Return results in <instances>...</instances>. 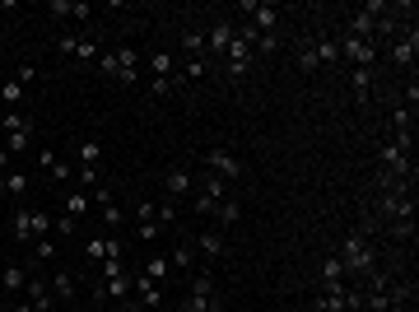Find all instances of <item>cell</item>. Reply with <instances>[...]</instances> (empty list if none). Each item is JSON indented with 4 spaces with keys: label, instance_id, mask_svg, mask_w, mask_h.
<instances>
[{
    "label": "cell",
    "instance_id": "cell-46",
    "mask_svg": "<svg viewBox=\"0 0 419 312\" xmlns=\"http://www.w3.org/2000/svg\"><path fill=\"white\" fill-rule=\"evenodd\" d=\"M98 70H103V75H117V52H103L98 56Z\"/></svg>",
    "mask_w": 419,
    "mask_h": 312
},
{
    "label": "cell",
    "instance_id": "cell-23",
    "mask_svg": "<svg viewBox=\"0 0 419 312\" xmlns=\"http://www.w3.org/2000/svg\"><path fill=\"white\" fill-rule=\"evenodd\" d=\"M47 284H52V299L56 303H70V299H75V275H66V270L47 275Z\"/></svg>",
    "mask_w": 419,
    "mask_h": 312
},
{
    "label": "cell",
    "instance_id": "cell-32",
    "mask_svg": "<svg viewBox=\"0 0 419 312\" xmlns=\"http://www.w3.org/2000/svg\"><path fill=\"white\" fill-rule=\"evenodd\" d=\"M196 191L210 196V201H224V196H229V191H224V178H214V173H205V178L196 182Z\"/></svg>",
    "mask_w": 419,
    "mask_h": 312
},
{
    "label": "cell",
    "instance_id": "cell-4",
    "mask_svg": "<svg viewBox=\"0 0 419 312\" xmlns=\"http://www.w3.org/2000/svg\"><path fill=\"white\" fill-rule=\"evenodd\" d=\"M200 163H205L214 178H224V182H238V178H243V158L229 154V149H205V158H200Z\"/></svg>",
    "mask_w": 419,
    "mask_h": 312
},
{
    "label": "cell",
    "instance_id": "cell-2",
    "mask_svg": "<svg viewBox=\"0 0 419 312\" xmlns=\"http://www.w3.org/2000/svg\"><path fill=\"white\" fill-rule=\"evenodd\" d=\"M335 257L345 261V275H368L373 270V247L364 243V233H345Z\"/></svg>",
    "mask_w": 419,
    "mask_h": 312
},
{
    "label": "cell",
    "instance_id": "cell-31",
    "mask_svg": "<svg viewBox=\"0 0 419 312\" xmlns=\"http://www.w3.org/2000/svg\"><path fill=\"white\" fill-rule=\"evenodd\" d=\"M312 52H317L321 66H335V61H340V52H335V37H312Z\"/></svg>",
    "mask_w": 419,
    "mask_h": 312
},
{
    "label": "cell",
    "instance_id": "cell-26",
    "mask_svg": "<svg viewBox=\"0 0 419 312\" xmlns=\"http://www.w3.org/2000/svg\"><path fill=\"white\" fill-rule=\"evenodd\" d=\"M168 266H173V270H191V266H196V247H191V243H177L173 252H168Z\"/></svg>",
    "mask_w": 419,
    "mask_h": 312
},
{
    "label": "cell",
    "instance_id": "cell-19",
    "mask_svg": "<svg viewBox=\"0 0 419 312\" xmlns=\"http://www.w3.org/2000/svg\"><path fill=\"white\" fill-rule=\"evenodd\" d=\"M224 303H219V294H196V289H187V299L177 303V312H219Z\"/></svg>",
    "mask_w": 419,
    "mask_h": 312
},
{
    "label": "cell",
    "instance_id": "cell-41",
    "mask_svg": "<svg viewBox=\"0 0 419 312\" xmlns=\"http://www.w3.org/2000/svg\"><path fill=\"white\" fill-rule=\"evenodd\" d=\"M52 233L70 238V233H75V219H70V214H56V219H52Z\"/></svg>",
    "mask_w": 419,
    "mask_h": 312
},
{
    "label": "cell",
    "instance_id": "cell-12",
    "mask_svg": "<svg viewBox=\"0 0 419 312\" xmlns=\"http://www.w3.org/2000/svg\"><path fill=\"white\" fill-rule=\"evenodd\" d=\"M135 299L144 303V312H163L168 308L163 284H154V279H144V275H135Z\"/></svg>",
    "mask_w": 419,
    "mask_h": 312
},
{
    "label": "cell",
    "instance_id": "cell-1",
    "mask_svg": "<svg viewBox=\"0 0 419 312\" xmlns=\"http://www.w3.org/2000/svg\"><path fill=\"white\" fill-rule=\"evenodd\" d=\"M0 131H5V149H10V154H28V145H33V117L23 108L5 112V117H0Z\"/></svg>",
    "mask_w": 419,
    "mask_h": 312
},
{
    "label": "cell",
    "instance_id": "cell-22",
    "mask_svg": "<svg viewBox=\"0 0 419 312\" xmlns=\"http://www.w3.org/2000/svg\"><path fill=\"white\" fill-rule=\"evenodd\" d=\"M10 233L19 238V243H33V210H28V205H19V210L10 214Z\"/></svg>",
    "mask_w": 419,
    "mask_h": 312
},
{
    "label": "cell",
    "instance_id": "cell-13",
    "mask_svg": "<svg viewBox=\"0 0 419 312\" xmlns=\"http://www.w3.org/2000/svg\"><path fill=\"white\" fill-rule=\"evenodd\" d=\"M196 257H205V261H224L229 257V243H224V233H214V229H210V233H196Z\"/></svg>",
    "mask_w": 419,
    "mask_h": 312
},
{
    "label": "cell",
    "instance_id": "cell-3",
    "mask_svg": "<svg viewBox=\"0 0 419 312\" xmlns=\"http://www.w3.org/2000/svg\"><path fill=\"white\" fill-rule=\"evenodd\" d=\"M335 52H340V61H350V70L354 66H364V70H373L377 66V47L373 42H359V37H335Z\"/></svg>",
    "mask_w": 419,
    "mask_h": 312
},
{
    "label": "cell",
    "instance_id": "cell-40",
    "mask_svg": "<svg viewBox=\"0 0 419 312\" xmlns=\"http://www.w3.org/2000/svg\"><path fill=\"white\" fill-rule=\"evenodd\" d=\"M47 233H52V214L38 205V210H33V238H47Z\"/></svg>",
    "mask_w": 419,
    "mask_h": 312
},
{
    "label": "cell",
    "instance_id": "cell-53",
    "mask_svg": "<svg viewBox=\"0 0 419 312\" xmlns=\"http://www.w3.org/2000/svg\"><path fill=\"white\" fill-rule=\"evenodd\" d=\"M340 312H359V308H350V303H345V308H340Z\"/></svg>",
    "mask_w": 419,
    "mask_h": 312
},
{
    "label": "cell",
    "instance_id": "cell-8",
    "mask_svg": "<svg viewBox=\"0 0 419 312\" xmlns=\"http://www.w3.org/2000/svg\"><path fill=\"white\" fill-rule=\"evenodd\" d=\"M233 37H238V28H233V19L224 14V19H214V23L205 28V52H210V56H224Z\"/></svg>",
    "mask_w": 419,
    "mask_h": 312
},
{
    "label": "cell",
    "instance_id": "cell-35",
    "mask_svg": "<svg viewBox=\"0 0 419 312\" xmlns=\"http://www.w3.org/2000/svg\"><path fill=\"white\" fill-rule=\"evenodd\" d=\"M154 219H159V229L168 233V229L177 224V205H173V201H154Z\"/></svg>",
    "mask_w": 419,
    "mask_h": 312
},
{
    "label": "cell",
    "instance_id": "cell-15",
    "mask_svg": "<svg viewBox=\"0 0 419 312\" xmlns=\"http://www.w3.org/2000/svg\"><path fill=\"white\" fill-rule=\"evenodd\" d=\"M117 79H122V84H135V79H140V52H135V47H117Z\"/></svg>",
    "mask_w": 419,
    "mask_h": 312
},
{
    "label": "cell",
    "instance_id": "cell-7",
    "mask_svg": "<svg viewBox=\"0 0 419 312\" xmlns=\"http://www.w3.org/2000/svg\"><path fill=\"white\" fill-rule=\"evenodd\" d=\"M84 257L98 261V266H103V261H126V243H122V238H88Z\"/></svg>",
    "mask_w": 419,
    "mask_h": 312
},
{
    "label": "cell",
    "instance_id": "cell-16",
    "mask_svg": "<svg viewBox=\"0 0 419 312\" xmlns=\"http://www.w3.org/2000/svg\"><path fill=\"white\" fill-rule=\"evenodd\" d=\"M61 52H66V56H75V61H98V56H103V47L93 42V37H61Z\"/></svg>",
    "mask_w": 419,
    "mask_h": 312
},
{
    "label": "cell",
    "instance_id": "cell-44",
    "mask_svg": "<svg viewBox=\"0 0 419 312\" xmlns=\"http://www.w3.org/2000/svg\"><path fill=\"white\" fill-rule=\"evenodd\" d=\"M252 75V61H229V79H247Z\"/></svg>",
    "mask_w": 419,
    "mask_h": 312
},
{
    "label": "cell",
    "instance_id": "cell-36",
    "mask_svg": "<svg viewBox=\"0 0 419 312\" xmlns=\"http://www.w3.org/2000/svg\"><path fill=\"white\" fill-rule=\"evenodd\" d=\"M386 233L396 238V243H410V238H415V219H391V224H386Z\"/></svg>",
    "mask_w": 419,
    "mask_h": 312
},
{
    "label": "cell",
    "instance_id": "cell-24",
    "mask_svg": "<svg viewBox=\"0 0 419 312\" xmlns=\"http://www.w3.org/2000/svg\"><path fill=\"white\" fill-rule=\"evenodd\" d=\"M214 219H219L224 229H233V224H243V201H233V196H224V201L214 205Z\"/></svg>",
    "mask_w": 419,
    "mask_h": 312
},
{
    "label": "cell",
    "instance_id": "cell-37",
    "mask_svg": "<svg viewBox=\"0 0 419 312\" xmlns=\"http://www.w3.org/2000/svg\"><path fill=\"white\" fill-rule=\"evenodd\" d=\"M98 210H103V224H108L112 233H117V229H122V219H126V214H122V205H117V201H108V205H98Z\"/></svg>",
    "mask_w": 419,
    "mask_h": 312
},
{
    "label": "cell",
    "instance_id": "cell-29",
    "mask_svg": "<svg viewBox=\"0 0 419 312\" xmlns=\"http://www.w3.org/2000/svg\"><path fill=\"white\" fill-rule=\"evenodd\" d=\"M23 93H28V89H23L19 79H5V84H0V103H5V112H10V108H23Z\"/></svg>",
    "mask_w": 419,
    "mask_h": 312
},
{
    "label": "cell",
    "instance_id": "cell-52",
    "mask_svg": "<svg viewBox=\"0 0 419 312\" xmlns=\"http://www.w3.org/2000/svg\"><path fill=\"white\" fill-rule=\"evenodd\" d=\"M84 312H103V308H98V303H93V308H84Z\"/></svg>",
    "mask_w": 419,
    "mask_h": 312
},
{
    "label": "cell",
    "instance_id": "cell-48",
    "mask_svg": "<svg viewBox=\"0 0 419 312\" xmlns=\"http://www.w3.org/2000/svg\"><path fill=\"white\" fill-rule=\"evenodd\" d=\"M56 158H61V154H56V149H52V145H42V149H38V163H42V168H52V163H56Z\"/></svg>",
    "mask_w": 419,
    "mask_h": 312
},
{
    "label": "cell",
    "instance_id": "cell-25",
    "mask_svg": "<svg viewBox=\"0 0 419 312\" xmlns=\"http://www.w3.org/2000/svg\"><path fill=\"white\" fill-rule=\"evenodd\" d=\"M98 163H103V140L98 135L79 140V168H98Z\"/></svg>",
    "mask_w": 419,
    "mask_h": 312
},
{
    "label": "cell",
    "instance_id": "cell-47",
    "mask_svg": "<svg viewBox=\"0 0 419 312\" xmlns=\"http://www.w3.org/2000/svg\"><path fill=\"white\" fill-rule=\"evenodd\" d=\"M47 173H52V178H56V182H70V163H61V158H56V163H52V168H47Z\"/></svg>",
    "mask_w": 419,
    "mask_h": 312
},
{
    "label": "cell",
    "instance_id": "cell-30",
    "mask_svg": "<svg viewBox=\"0 0 419 312\" xmlns=\"http://www.w3.org/2000/svg\"><path fill=\"white\" fill-rule=\"evenodd\" d=\"M350 89H354V98H368V89H373V70L354 66L350 70Z\"/></svg>",
    "mask_w": 419,
    "mask_h": 312
},
{
    "label": "cell",
    "instance_id": "cell-55",
    "mask_svg": "<svg viewBox=\"0 0 419 312\" xmlns=\"http://www.w3.org/2000/svg\"><path fill=\"white\" fill-rule=\"evenodd\" d=\"M219 312H224V308H219Z\"/></svg>",
    "mask_w": 419,
    "mask_h": 312
},
{
    "label": "cell",
    "instance_id": "cell-49",
    "mask_svg": "<svg viewBox=\"0 0 419 312\" xmlns=\"http://www.w3.org/2000/svg\"><path fill=\"white\" fill-rule=\"evenodd\" d=\"M117 312H144V303L131 294V299H122V303H117Z\"/></svg>",
    "mask_w": 419,
    "mask_h": 312
},
{
    "label": "cell",
    "instance_id": "cell-17",
    "mask_svg": "<svg viewBox=\"0 0 419 312\" xmlns=\"http://www.w3.org/2000/svg\"><path fill=\"white\" fill-rule=\"evenodd\" d=\"M88 210H93V196H88V191L70 187L66 196H61V214H70V219H79V214H88Z\"/></svg>",
    "mask_w": 419,
    "mask_h": 312
},
{
    "label": "cell",
    "instance_id": "cell-34",
    "mask_svg": "<svg viewBox=\"0 0 419 312\" xmlns=\"http://www.w3.org/2000/svg\"><path fill=\"white\" fill-rule=\"evenodd\" d=\"M0 284H5V289H14V294H23V284H28V270H23V266H5Z\"/></svg>",
    "mask_w": 419,
    "mask_h": 312
},
{
    "label": "cell",
    "instance_id": "cell-39",
    "mask_svg": "<svg viewBox=\"0 0 419 312\" xmlns=\"http://www.w3.org/2000/svg\"><path fill=\"white\" fill-rule=\"evenodd\" d=\"M391 131H415V112L396 108V112H391Z\"/></svg>",
    "mask_w": 419,
    "mask_h": 312
},
{
    "label": "cell",
    "instance_id": "cell-33",
    "mask_svg": "<svg viewBox=\"0 0 419 312\" xmlns=\"http://www.w3.org/2000/svg\"><path fill=\"white\" fill-rule=\"evenodd\" d=\"M168 275H173V266H168V257H149V261H144V279H154V284H163Z\"/></svg>",
    "mask_w": 419,
    "mask_h": 312
},
{
    "label": "cell",
    "instance_id": "cell-18",
    "mask_svg": "<svg viewBox=\"0 0 419 312\" xmlns=\"http://www.w3.org/2000/svg\"><path fill=\"white\" fill-rule=\"evenodd\" d=\"M47 14H52V19H88V5L84 0H47Z\"/></svg>",
    "mask_w": 419,
    "mask_h": 312
},
{
    "label": "cell",
    "instance_id": "cell-27",
    "mask_svg": "<svg viewBox=\"0 0 419 312\" xmlns=\"http://www.w3.org/2000/svg\"><path fill=\"white\" fill-rule=\"evenodd\" d=\"M294 56H298V70H303V75H317V70H321L317 52H312V37H308V42H298V47H294Z\"/></svg>",
    "mask_w": 419,
    "mask_h": 312
},
{
    "label": "cell",
    "instance_id": "cell-51",
    "mask_svg": "<svg viewBox=\"0 0 419 312\" xmlns=\"http://www.w3.org/2000/svg\"><path fill=\"white\" fill-rule=\"evenodd\" d=\"M10 312H38V308H33V303H28V299H19V303H14Z\"/></svg>",
    "mask_w": 419,
    "mask_h": 312
},
{
    "label": "cell",
    "instance_id": "cell-9",
    "mask_svg": "<svg viewBox=\"0 0 419 312\" xmlns=\"http://www.w3.org/2000/svg\"><path fill=\"white\" fill-rule=\"evenodd\" d=\"M238 10L252 14V28H256V33H280V10H275V5H256V0H243Z\"/></svg>",
    "mask_w": 419,
    "mask_h": 312
},
{
    "label": "cell",
    "instance_id": "cell-5",
    "mask_svg": "<svg viewBox=\"0 0 419 312\" xmlns=\"http://www.w3.org/2000/svg\"><path fill=\"white\" fill-rule=\"evenodd\" d=\"M377 163H382V178H415V158L401 154L391 140H386L382 149H377Z\"/></svg>",
    "mask_w": 419,
    "mask_h": 312
},
{
    "label": "cell",
    "instance_id": "cell-6",
    "mask_svg": "<svg viewBox=\"0 0 419 312\" xmlns=\"http://www.w3.org/2000/svg\"><path fill=\"white\" fill-rule=\"evenodd\" d=\"M196 191V178H191V168H168L163 173V201H182V196H191Z\"/></svg>",
    "mask_w": 419,
    "mask_h": 312
},
{
    "label": "cell",
    "instance_id": "cell-11",
    "mask_svg": "<svg viewBox=\"0 0 419 312\" xmlns=\"http://www.w3.org/2000/svg\"><path fill=\"white\" fill-rule=\"evenodd\" d=\"M135 238H144V243L163 238V229H159V219H154V201H140V205H135Z\"/></svg>",
    "mask_w": 419,
    "mask_h": 312
},
{
    "label": "cell",
    "instance_id": "cell-54",
    "mask_svg": "<svg viewBox=\"0 0 419 312\" xmlns=\"http://www.w3.org/2000/svg\"><path fill=\"white\" fill-rule=\"evenodd\" d=\"M0 210H5V196H0Z\"/></svg>",
    "mask_w": 419,
    "mask_h": 312
},
{
    "label": "cell",
    "instance_id": "cell-10",
    "mask_svg": "<svg viewBox=\"0 0 419 312\" xmlns=\"http://www.w3.org/2000/svg\"><path fill=\"white\" fill-rule=\"evenodd\" d=\"M23 299L33 303L38 312H52L56 299H52V284H47V275H28V284H23Z\"/></svg>",
    "mask_w": 419,
    "mask_h": 312
},
{
    "label": "cell",
    "instance_id": "cell-28",
    "mask_svg": "<svg viewBox=\"0 0 419 312\" xmlns=\"http://www.w3.org/2000/svg\"><path fill=\"white\" fill-rule=\"evenodd\" d=\"M149 70H154V79H168V75H177V61H173V52H149Z\"/></svg>",
    "mask_w": 419,
    "mask_h": 312
},
{
    "label": "cell",
    "instance_id": "cell-20",
    "mask_svg": "<svg viewBox=\"0 0 419 312\" xmlns=\"http://www.w3.org/2000/svg\"><path fill=\"white\" fill-rule=\"evenodd\" d=\"M321 279H326V294H340L345 289V261L335 257V252L321 261Z\"/></svg>",
    "mask_w": 419,
    "mask_h": 312
},
{
    "label": "cell",
    "instance_id": "cell-42",
    "mask_svg": "<svg viewBox=\"0 0 419 312\" xmlns=\"http://www.w3.org/2000/svg\"><path fill=\"white\" fill-rule=\"evenodd\" d=\"M14 79H19L23 89H28V84H33V79H38V66H33V61H23V66L14 70Z\"/></svg>",
    "mask_w": 419,
    "mask_h": 312
},
{
    "label": "cell",
    "instance_id": "cell-43",
    "mask_svg": "<svg viewBox=\"0 0 419 312\" xmlns=\"http://www.w3.org/2000/svg\"><path fill=\"white\" fill-rule=\"evenodd\" d=\"M38 243V261H56V243L52 238H33Z\"/></svg>",
    "mask_w": 419,
    "mask_h": 312
},
{
    "label": "cell",
    "instance_id": "cell-21",
    "mask_svg": "<svg viewBox=\"0 0 419 312\" xmlns=\"http://www.w3.org/2000/svg\"><path fill=\"white\" fill-rule=\"evenodd\" d=\"M182 52H187V61H210V52H205V28H187V33H182Z\"/></svg>",
    "mask_w": 419,
    "mask_h": 312
},
{
    "label": "cell",
    "instance_id": "cell-45",
    "mask_svg": "<svg viewBox=\"0 0 419 312\" xmlns=\"http://www.w3.org/2000/svg\"><path fill=\"white\" fill-rule=\"evenodd\" d=\"M214 205H219V201H210V196H200V191H196V201H191V210H196V214H214Z\"/></svg>",
    "mask_w": 419,
    "mask_h": 312
},
{
    "label": "cell",
    "instance_id": "cell-50",
    "mask_svg": "<svg viewBox=\"0 0 419 312\" xmlns=\"http://www.w3.org/2000/svg\"><path fill=\"white\" fill-rule=\"evenodd\" d=\"M10 163H14V154H10L5 145H0V173H10Z\"/></svg>",
    "mask_w": 419,
    "mask_h": 312
},
{
    "label": "cell",
    "instance_id": "cell-38",
    "mask_svg": "<svg viewBox=\"0 0 419 312\" xmlns=\"http://www.w3.org/2000/svg\"><path fill=\"white\" fill-rule=\"evenodd\" d=\"M224 56H229V61H256V56H252V42H243V37H233Z\"/></svg>",
    "mask_w": 419,
    "mask_h": 312
},
{
    "label": "cell",
    "instance_id": "cell-14",
    "mask_svg": "<svg viewBox=\"0 0 419 312\" xmlns=\"http://www.w3.org/2000/svg\"><path fill=\"white\" fill-rule=\"evenodd\" d=\"M415 52H419V33L410 28L406 37H396V42H391V52H386V56H391V66L406 70V66H415Z\"/></svg>",
    "mask_w": 419,
    "mask_h": 312
}]
</instances>
